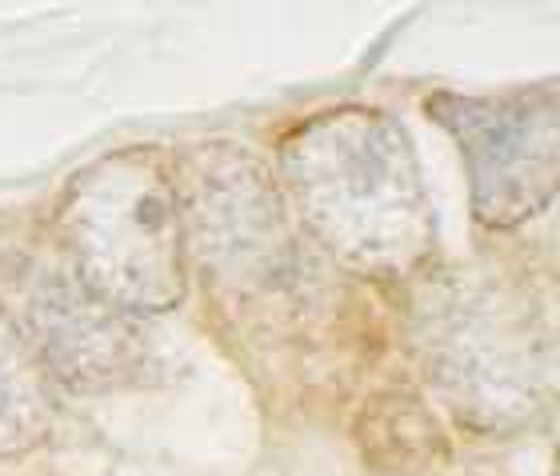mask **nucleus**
<instances>
[{"mask_svg":"<svg viewBox=\"0 0 560 476\" xmlns=\"http://www.w3.org/2000/svg\"><path fill=\"white\" fill-rule=\"evenodd\" d=\"M412 349L424 381L468 429L525 425L540 400V340L525 301L501 280L448 268L424 277L412 304Z\"/></svg>","mask_w":560,"mask_h":476,"instance_id":"7ed1b4c3","label":"nucleus"},{"mask_svg":"<svg viewBox=\"0 0 560 476\" xmlns=\"http://www.w3.org/2000/svg\"><path fill=\"white\" fill-rule=\"evenodd\" d=\"M357 444L385 476H436L448 465V437L412 393L373 396L357 417Z\"/></svg>","mask_w":560,"mask_h":476,"instance_id":"6e6552de","label":"nucleus"},{"mask_svg":"<svg viewBox=\"0 0 560 476\" xmlns=\"http://www.w3.org/2000/svg\"><path fill=\"white\" fill-rule=\"evenodd\" d=\"M429 120L453 137L480 229L513 233L560 193V77L501 93H432Z\"/></svg>","mask_w":560,"mask_h":476,"instance_id":"39448f33","label":"nucleus"},{"mask_svg":"<svg viewBox=\"0 0 560 476\" xmlns=\"http://www.w3.org/2000/svg\"><path fill=\"white\" fill-rule=\"evenodd\" d=\"M277 185L316 248L352 277L397 285L429 265L436 217L417 149L381 108L340 105L296 125L277 149Z\"/></svg>","mask_w":560,"mask_h":476,"instance_id":"f257e3e1","label":"nucleus"},{"mask_svg":"<svg viewBox=\"0 0 560 476\" xmlns=\"http://www.w3.org/2000/svg\"><path fill=\"white\" fill-rule=\"evenodd\" d=\"M69 272L125 313H168L188 292V256L173 164L156 149H120L69 176L57 205Z\"/></svg>","mask_w":560,"mask_h":476,"instance_id":"f03ea898","label":"nucleus"},{"mask_svg":"<svg viewBox=\"0 0 560 476\" xmlns=\"http://www.w3.org/2000/svg\"><path fill=\"white\" fill-rule=\"evenodd\" d=\"M57 429V381L24 325L0 304V461L36 453Z\"/></svg>","mask_w":560,"mask_h":476,"instance_id":"0eeeda50","label":"nucleus"},{"mask_svg":"<svg viewBox=\"0 0 560 476\" xmlns=\"http://www.w3.org/2000/svg\"><path fill=\"white\" fill-rule=\"evenodd\" d=\"M549 476H560V453H557V461H552V473Z\"/></svg>","mask_w":560,"mask_h":476,"instance_id":"1a4fd4ad","label":"nucleus"},{"mask_svg":"<svg viewBox=\"0 0 560 476\" xmlns=\"http://www.w3.org/2000/svg\"><path fill=\"white\" fill-rule=\"evenodd\" d=\"M24 333L52 381L72 393H117L149 372V340L129 313L101 301L65 268L36 272L24 285Z\"/></svg>","mask_w":560,"mask_h":476,"instance_id":"423d86ee","label":"nucleus"},{"mask_svg":"<svg viewBox=\"0 0 560 476\" xmlns=\"http://www.w3.org/2000/svg\"><path fill=\"white\" fill-rule=\"evenodd\" d=\"M173 185L185 256L212 289L260 297L296 272V233L277 173L233 140H205L176 156Z\"/></svg>","mask_w":560,"mask_h":476,"instance_id":"20e7f679","label":"nucleus"}]
</instances>
